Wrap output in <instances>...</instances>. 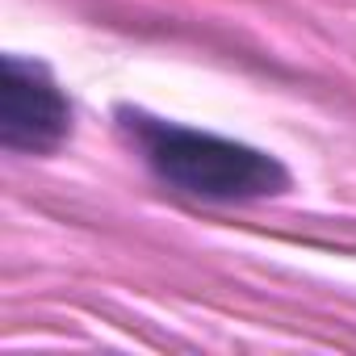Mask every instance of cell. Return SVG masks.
<instances>
[{
  "mask_svg": "<svg viewBox=\"0 0 356 356\" xmlns=\"http://www.w3.org/2000/svg\"><path fill=\"white\" fill-rule=\"evenodd\" d=\"M126 118L155 176L181 193L210 197V202H248V197H273L289 189L285 163L260 147H248L210 130H193V126L159 122L147 113H126Z\"/></svg>",
  "mask_w": 356,
  "mask_h": 356,
  "instance_id": "1",
  "label": "cell"
},
{
  "mask_svg": "<svg viewBox=\"0 0 356 356\" xmlns=\"http://www.w3.org/2000/svg\"><path fill=\"white\" fill-rule=\"evenodd\" d=\"M72 105L42 63L5 55V84H0V143L9 151H55L67 138Z\"/></svg>",
  "mask_w": 356,
  "mask_h": 356,
  "instance_id": "2",
  "label": "cell"
}]
</instances>
